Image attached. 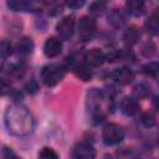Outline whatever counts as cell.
Listing matches in <instances>:
<instances>
[{"label": "cell", "instance_id": "6da1fadb", "mask_svg": "<svg viewBox=\"0 0 159 159\" xmlns=\"http://www.w3.org/2000/svg\"><path fill=\"white\" fill-rule=\"evenodd\" d=\"M5 125L10 134L25 137L29 135L34 129V118L25 107L12 104L7 107L5 112Z\"/></svg>", "mask_w": 159, "mask_h": 159}, {"label": "cell", "instance_id": "7a4b0ae2", "mask_svg": "<svg viewBox=\"0 0 159 159\" xmlns=\"http://www.w3.org/2000/svg\"><path fill=\"white\" fill-rule=\"evenodd\" d=\"M66 75V67L60 63H50L42 67L41 70V81L47 87H53L61 82Z\"/></svg>", "mask_w": 159, "mask_h": 159}, {"label": "cell", "instance_id": "3957f363", "mask_svg": "<svg viewBox=\"0 0 159 159\" xmlns=\"http://www.w3.org/2000/svg\"><path fill=\"white\" fill-rule=\"evenodd\" d=\"M124 138V130L119 124L109 123L102 129V140L107 145H116Z\"/></svg>", "mask_w": 159, "mask_h": 159}, {"label": "cell", "instance_id": "277c9868", "mask_svg": "<svg viewBox=\"0 0 159 159\" xmlns=\"http://www.w3.org/2000/svg\"><path fill=\"white\" fill-rule=\"evenodd\" d=\"M96 20L88 15H84L78 21V36L83 41H88L96 32Z\"/></svg>", "mask_w": 159, "mask_h": 159}, {"label": "cell", "instance_id": "5b68a950", "mask_svg": "<svg viewBox=\"0 0 159 159\" xmlns=\"http://www.w3.org/2000/svg\"><path fill=\"white\" fill-rule=\"evenodd\" d=\"M56 31L62 40H70L75 32V16L73 15L65 16L56 25Z\"/></svg>", "mask_w": 159, "mask_h": 159}, {"label": "cell", "instance_id": "8992f818", "mask_svg": "<svg viewBox=\"0 0 159 159\" xmlns=\"http://www.w3.org/2000/svg\"><path fill=\"white\" fill-rule=\"evenodd\" d=\"M111 77L116 83L120 86H127L134 80V73L128 67H118L111 73Z\"/></svg>", "mask_w": 159, "mask_h": 159}, {"label": "cell", "instance_id": "52a82bcc", "mask_svg": "<svg viewBox=\"0 0 159 159\" xmlns=\"http://www.w3.org/2000/svg\"><path fill=\"white\" fill-rule=\"evenodd\" d=\"M72 158L73 159H94L96 150L88 143H78L73 147Z\"/></svg>", "mask_w": 159, "mask_h": 159}, {"label": "cell", "instance_id": "ba28073f", "mask_svg": "<svg viewBox=\"0 0 159 159\" xmlns=\"http://www.w3.org/2000/svg\"><path fill=\"white\" fill-rule=\"evenodd\" d=\"M62 52V43L56 37H48L43 45V53L48 58L57 57Z\"/></svg>", "mask_w": 159, "mask_h": 159}, {"label": "cell", "instance_id": "9c48e42d", "mask_svg": "<svg viewBox=\"0 0 159 159\" xmlns=\"http://www.w3.org/2000/svg\"><path fill=\"white\" fill-rule=\"evenodd\" d=\"M106 60V56L103 53V51L101 48H91L89 51L86 52L84 55V61L88 66H92V67H98L101 66Z\"/></svg>", "mask_w": 159, "mask_h": 159}, {"label": "cell", "instance_id": "30bf717a", "mask_svg": "<svg viewBox=\"0 0 159 159\" xmlns=\"http://www.w3.org/2000/svg\"><path fill=\"white\" fill-rule=\"evenodd\" d=\"M120 111L125 116H134L138 111V103L132 97H123L120 101Z\"/></svg>", "mask_w": 159, "mask_h": 159}, {"label": "cell", "instance_id": "8fae6325", "mask_svg": "<svg viewBox=\"0 0 159 159\" xmlns=\"http://www.w3.org/2000/svg\"><path fill=\"white\" fill-rule=\"evenodd\" d=\"M73 72H75V75H76L80 80H82V81H89V80L92 78V71H91L89 66H88L86 62L75 66V67H73Z\"/></svg>", "mask_w": 159, "mask_h": 159}, {"label": "cell", "instance_id": "7c38bea8", "mask_svg": "<svg viewBox=\"0 0 159 159\" xmlns=\"http://www.w3.org/2000/svg\"><path fill=\"white\" fill-rule=\"evenodd\" d=\"M139 36H140V34H139V30L135 27V26H130L129 29H127L125 31H124V34H123V40H124V42L127 43V45H134V43H137V41L139 40Z\"/></svg>", "mask_w": 159, "mask_h": 159}, {"label": "cell", "instance_id": "4fadbf2b", "mask_svg": "<svg viewBox=\"0 0 159 159\" xmlns=\"http://www.w3.org/2000/svg\"><path fill=\"white\" fill-rule=\"evenodd\" d=\"M6 4L14 11H27L32 9V5H34L31 1H26V0H10Z\"/></svg>", "mask_w": 159, "mask_h": 159}, {"label": "cell", "instance_id": "5bb4252c", "mask_svg": "<svg viewBox=\"0 0 159 159\" xmlns=\"http://www.w3.org/2000/svg\"><path fill=\"white\" fill-rule=\"evenodd\" d=\"M125 7L128 10V12L133 16H139L143 14L144 11V2L143 1H138V0H130L125 2Z\"/></svg>", "mask_w": 159, "mask_h": 159}, {"label": "cell", "instance_id": "9a60e30c", "mask_svg": "<svg viewBox=\"0 0 159 159\" xmlns=\"http://www.w3.org/2000/svg\"><path fill=\"white\" fill-rule=\"evenodd\" d=\"M145 29L152 32V34H159V14L158 12H154L152 14L148 20H145Z\"/></svg>", "mask_w": 159, "mask_h": 159}, {"label": "cell", "instance_id": "2e32d148", "mask_svg": "<svg viewBox=\"0 0 159 159\" xmlns=\"http://www.w3.org/2000/svg\"><path fill=\"white\" fill-rule=\"evenodd\" d=\"M32 48H34V43H32V40L29 39V37H22L19 43H17V51L21 55H29L32 52Z\"/></svg>", "mask_w": 159, "mask_h": 159}, {"label": "cell", "instance_id": "e0dca14e", "mask_svg": "<svg viewBox=\"0 0 159 159\" xmlns=\"http://www.w3.org/2000/svg\"><path fill=\"white\" fill-rule=\"evenodd\" d=\"M142 72L145 76L149 77H154L159 73V63L158 62H148L147 65H144L142 67Z\"/></svg>", "mask_w": 159, "mask_h": 159}, {"label": "cell", "instance_id": "ac0fdd59", "mask_svg": "<svg viewBox=\"0 0 159 159\" xmlns=\"http://www.w3.org/2000/svg\"><path fill=\"white\" fill-rule=\"evenodd\" d=\"M106 6H107V2H104V1H94L89 5V12L96 16L102 15L103 11L106 10Z\"/></svg>", "mask_w": 159, "mask_h": 159}, {"label": "cell", "instance_id": "d6986e66", "mask_svg": "<svg viewBox=\"0 0 159 159\" xmlns=\"http://www.w3.org/2000/svg\"><path fill=\"white\" fill-rule=\"evenodd\" d=\"M0 53H1V58L6 60L11 53H12V45L10 41L7 40H2L1 45H0Z\"/></svg>", "mask_w": 159, "mask_h": 159}, {"label": "cell", "instance_id": "ffe728a7", "mask_svg": "<svg viewBox=\"0 0 159 159\" xmlns=\"http://www.w3.org/2000/svg\"><path fill=\"white\" fill-rule=\"evenodd\" d=\"M39 159H58V154L50 147H45L39 153Z\"/></svg>", "mask_w": 159, "mask_h": 159}, {"label": "cell", "instance_id": "44dd1931", "mask_svg": "<svg viewBox=\"0 0 159 159\" xmlns=\"http://www.w3.org/2000/svg\"><path fill=\"white\" fill-rule=\"evenodd\" d=\"M109 22L118 27V26H122L124 24V17L119 11H113L109 15Z\"/></svg>", "mask_w": 159, "mask_h": 159}, {"label": "cell", "instance_id": "7402d4cb", "mask_svg": "<svg viewBox=\"0 0 159 159\" xmlns=\"http://www.w3.org/2000/svg\"><path fill=\"white\" fill-rule=\"evenodd\" d=\"M140 123L144 125V127H153L155 124V117L149 113V112H145L140 116Z\"/></svg>", "mask_w": 159, "mask_h": 159}, {"label": "cell", "instance_id": "603a6c76", "mask_svg": "<svg viewBox=\"0 0 159 159\" xmlns=\"http://www.w3.org/2000/svg\"><path fill=\"white\" fill-rule=\"evenodd\" d=\"M134 93H135L139 98H143V97L148 96L149 89H148V87H145L144 84H138V86L134 88Z\"/></svg>", "mask_w": 159, "mask_h": 159}, {"label": "cell", "instance_id": "cb8c5ba5", "mask_svg": "<svg viewBox=\"0 0 159 159\" xmlns=\"http://www.w3.org/2000/svg\"><path fill=\"white\" fill-rule=\"evenodd\" d=\"M1 159H16L14 152L10 149V148H2L1 150Z\"/></svg>", "mask_w": 159, "mask_h": 159}, {"label": "cell", "instance_id": "d4e9b609", "mask_svg": "<svg viewBox=\"0 0 159 159\" xmlns=\"http://www.w3.org/2000/svg\"><path fill=\"white\" fill-rule=\"evenodd\" d=\"M25 89H26L30 94H34V93L37 92L39 87H37V83H36L35 81H30V82H27V83L25 84Z\"/></svg>", "mask_w": 159, "mask_h": 159}, {"label": "cell", "instance_id": "484cf974", "mask_svg": "<svg viewBox=\"0 0 159 159\" xmlns=\"http://www.w3.org/2000/svg\"><path fill=\"white\" fill-rule=\"evenodd\" d=\"M83 4H84L83 1H67V2H66V5H67L68 7H72V9H77V7H81Z\"/></svg>", "mask_w": 159, "mask_h": 159}, {"label": "cell", "instance_id": "4316f807", "mask_svg": "<svg viewBox=\"0 0 159 159\" xmlns=\"http://www.w3.org/2000/svg\"><path fill=\"white\" fill-rule=\"evenodd\" d=\"M153 104H154L155 109L159 112V96H157V97L154 98V102H153Z\"/></svg>", "mask_w": 159, "mask_h": 159}, {"label": "cell", "instance_id": "83f0119b", "mask_svg": "<svg viewBox=\"0 0 159 159\" xmlns=\"http://www.w3.org/2000/svg\"><path fill=\"white\" fill-rule=\"evenodd\" d=\"M104 159H112V158H111L109 155H106V157H104Z\"/></svg>", "mask_w": 159, "mask_h": 159}]
</instances>
